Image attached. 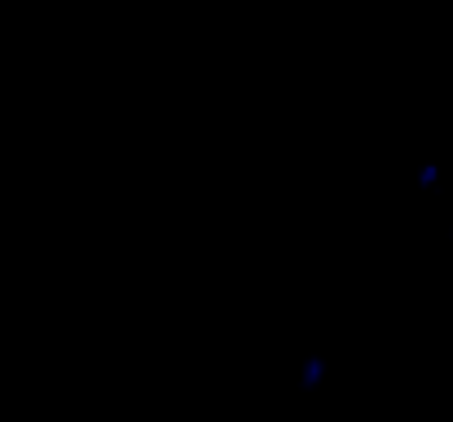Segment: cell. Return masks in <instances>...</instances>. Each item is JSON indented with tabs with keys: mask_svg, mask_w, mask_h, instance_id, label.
<instances>
[{
	"mask_svg": "<svg viewBox=\"0 0 453 422\" xmlns=\"http://www.w3.org/2000/svg\"><path fill=\"white\" fill-rule=\"evenodd\" d=\"M449 242H453V220H449Z\"/></svg>",
	"mask_w": 453,
	"mask_h": 422,
	"instance_id": "obj_3",
	"label": "cell"
},
{
	"mask_svg": "<svg viewBox=\"0 0 453 422\" xmlns=\"http://www.w3.org/2000/svg\"><path fill=\"white\" fill-rule=\"evenodd\" d=\"M326 379H330V361H326L321 352H308L300 361V387L303 392H321Z\"/></svg>",
	"mask_w": 453,
	"mask_h": 422,
	"instance_id": "obj_1",
	"label": "cell"
},
{
	"mask_svg": "<svg viewBox=\"0 0 453 422\" xmlns=\"http://www.w3.org/2000/svg\"><path fill=\"white\" fill-rule=\"evenodd\" d=\"M414 185H418L423 194H432V189L441 185V163H418V172H414Z\"/></svg>",
	"mask_w": 453,
	"mask_h": 422,
	"instance_id": "obj_2",
	"label": "cell"
}]
</instances>
